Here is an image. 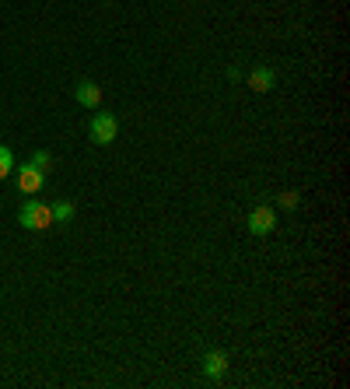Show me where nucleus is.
I'll use <instances>...</instances> for the list:
<instances>
[{"label":"nucleus","instance_id":"11","mask_svg":"<svg viewBox=\"0 0 350 389\" xmlns=\"http://www.w3.org/2000/svg\"><path fill=\"white\" fill-rule=\"evenodd\" d=\"M28 165H36V169H39V172H46V169H49V165H53V155H49V151H36V155H32V162H28Z\"/></svg>","mask_w":350,"mask_h":389},{"label":"nucleus","instance_id":"7","mask_svg":"<svg viewBox=\"0 0 350 389\" xmlns=\"http://www.w3.org/2000/svg\"><path fill=\"white\" fill-rule=\"evenodd\" d=\"M245 85L253 88V91H270V88L277 85V74H273V67H266V63H260V67H253V71H249Z\"/></svg>","mask_w":350,"mask_h":389},{"label":"nucleus","instance_id":"2","mask_svg":"<svg viewBox=\"0 0 350 389\" xmlns=\"http://www.w3.org/2000/svg\"><path fill=\"white\" fill-rule=\"evenodd\" d=\"M116 133H120V120H116L112 113H95V116H91V123H88V137H91L98 147L112 144Z\"/></svg>","mask_w":350,"mask_h":389},{"label":"nucleus","instance_id":"5","mask_svg":"<svg viewBox=\"0 0 350 389\" xmlns=\"http://www.w3.org/2000/svg\"><path fill=\"white\" fill-rule=\"evenodd\" d=\"M74 98H78V105H85V109H98V105H102V88L95 85V81H88V78H81V81L74 85Z\"/></svg>","mask_w":350,"mask_h":389},{"label":"nucleus","instance_id":"10","mask_svg":"<svg viewBox=\"0 0 350 389\" xmlns=\"http://www.w3.org/2000/svg\"><path fill=\"white\" fill-rule=\"evenodd\" d=\"M277 204H280L284 211H295V207H298V193H295V190H284V193L277 197Z\"/></svg>","mask_w":350,"mask_h":389},{"label":"nucleus","instance_id":"9","mask_svg":"<svg viewBox=\"0 0 350 389\" xmlns=\"http://www.w3.org/2000/svg\"><path fill=\"white\" fill-rule=\"evenodd\" d=\"M11 172H14V151L0 144V179H7Z\"/></svg>","mask_w":350,"mask_h":389},{"label":"nucleus","instance_id":"3","mask_svg":"<svg viewBox=\"0 0 350 389\" xmlns=\"http://www.w3.org/2000/svg\"><path fill=\"white\" fill-rule=\"evenodd\" d=\"M245 228H249L256 239L270 235V232L277 228V214H273V207H266V204L253 207V211H249V217H245Z\"/></svg>","mask_w":350,"mask_h":389},{"label":"nucleus","instance_id":"8","mask_svg":"<svg viewBox=\"0 0 350 389\" xmlns=\"http://www.w3.org/2000/svg\"><path fill=\"white\" fill-rule=\"evenodd\" d=\"M49 211H53V224H63V221H70V217H74V204L56 200V204H49Z\"/></svg>","mask_w":350,"mask_h":389},{"label":"nucleus","instance_id":"1","mask_svg":"<svg viewBox=\"0 0 350 389\" xmlns=\"http://www.w3.org/2000/svg\"><path fill=\"white\" fill-rule=\"evenodd\" d=\"M18 221L28 232H43V228L53 224V211H49V204H43V200H25L21 211H18Z\"/></svg>","mask_w":350,"mask_h":389},{"label":"nucleus","instance_id":"6","mask_svg":"<svg viewBox=\"0 0 350 389\" xmlns=\"http://www.w3.org/2000/svg\"><path fill=\"white\" fill-rule=\"evenodd\" d=\"M200 365H203V375H207V379H224V372H228V354H224V351H207Z\"/></svg>","mask_w":350,"mask_h":389},{"label":"nucleus","instance_id":"4","mask_svg":"<svg viewBox=\"0 0 350 389\" xmlns=\"http://www.w3.org/2000/svg\"><path fill=\"white\" fill-rule=\"evenodd\" d=\"M46 182V172H39L36 165H21L18 172H14V186H18V193H39Z\"/></svg>","mask_w":350,"mask_h":389}]
</instances>
